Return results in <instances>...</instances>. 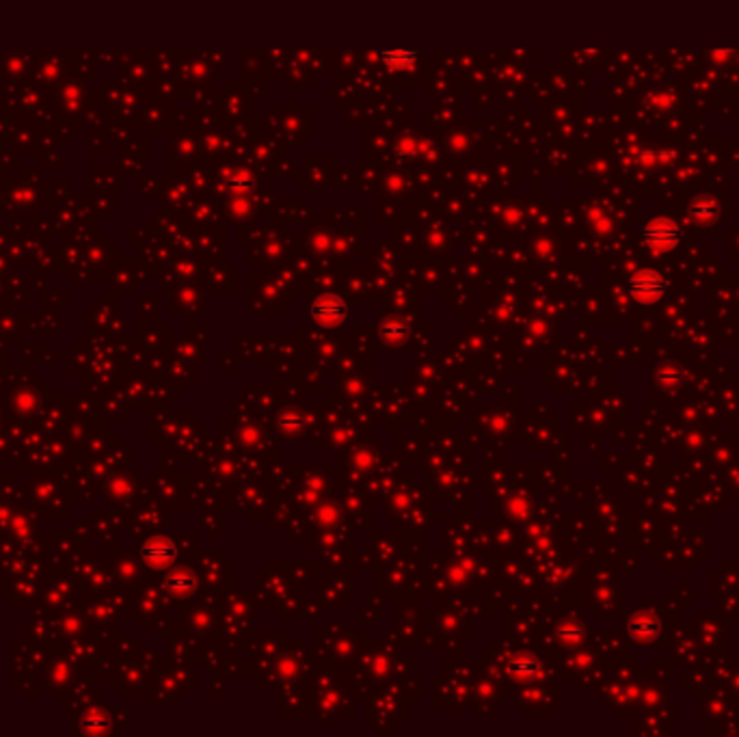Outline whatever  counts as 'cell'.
Here are the masks:
<instances>
[{"mask_svg": "<svg viewBox=\"0 0 739 737\" xmlns=\"http://www.w3.org/2000/svg\"><path fill=\"white\" fill-rule=\"evenodd\" d=\"M640 238H642L646 249H651L655 253H666V251H672L679 243H681L683 229L679 227V223L672 219L657 217L642 227Z\"/></svg>", "mask_w": 739, "mask_h": 737, "instance_id": "cell-1", "label": "cell"}, {"mask_svg": "<svg viewBox=\"0 0 739 737\" xmlns=\"http://www.w3.org/2000/svg\"><path fill=\"white\" fill-rule=\"evenodd\" d=\"M668 290V279L653 269H642L631 275L629 279V294L638 303H655L660 301Z\"/></svg>", "mask_w": 739, "mask_h": 737, "instance_id": "cell-2", "label": "cell"}, {"mask_svg": "<svg viewBox=\"0 0 739 737\" xmlns=\"http://www.w3.org/2000/svg\"><path fill=\"white\" fill-rule=\"evenodd\" d=\"M376 56L383 63L394 70H406L418 61V52L409 48H392V50H378Z\"/></svg>", "mask_w": 739, "mask_h": 737, "instance_id": "cell-3", "label": "cell"}, {"mask_svg": "<svg viewBox=\"0 0 739 737\" xmlns=\"http://www.w3.org/2000/svg\"><path fill=\"white\" fill-rule=\"evenodd\" d=\"M720 214V205L714 197H698L690 205V217L698 223H709Z\"/></svg>", "mask_w": 739, "mask_h": 737, "instance_id": "cell-4", "label": "cell"}, {"mask_svg": "<svg viewBox=\"0 0 739 737\" xmlns=\"http://www.w3.org/2000/svg\"><path fill=\"white\" fill-rule=\"evenodd\" d=\"M629 627H631V634H634L636 638H651V636L657 634V627H660V625H657V621H655L653 616L640 614V616L634 618Z\"/></svg>", "mask_w": 739, "mask_h": 737, "instance_id": "cell-5", "label": "cell"}]
</instances>
